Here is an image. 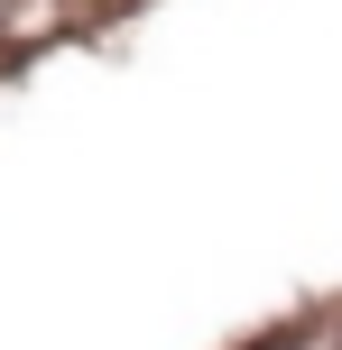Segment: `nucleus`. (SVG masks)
<instances>
[{"mask_svg": "<svg viewBox=\"0 0 342 350\" xmlns=\"http://www.w3.org/2000/svg\"><path fill=\"white\" fill-rule=\"evenodd\" d=\"M259 350H333V332H278V341H259Z\"/></svg>", "mask_w": 342, "mask_h": 350, "instance_id": "obj_1", "label": "nucleus"}]
</instances>
